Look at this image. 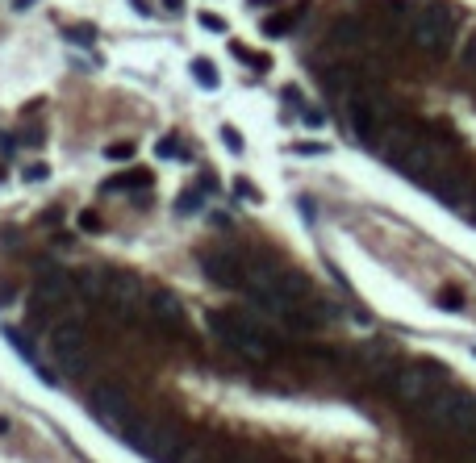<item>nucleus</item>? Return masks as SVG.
<instances>
[{"label":"nucleus","instance_id":"1","mask_svg":"<svg viewBox=\"0 0 476 463\" xmlns=\"http://www.w3.org/2000/svg\"><path fill=\"white\" fill-rule=\"evenodd\" d=\"M209 330L242 359H255L259 364V359L272 355V330L263 322H255L251 313H226V309H214V313H209Z\"/></svg>","mask_w":476,"mask_h":463},{"label":"nucleus","instance_id":"2","mask_svg":"<svg viewBox=\"0 0 476 463\" xmlns=\"http://www.w3.org/2000/svg\"><path fill=\"white\" fill-rule=\"evenodd\" d=\"M347 126H351V134L363 142V146H381V138H385V130L393 126V113H389V100L376 92V88H355L351 96H347Z\"/></svg>","mask_w":476,"mask_h":463},{"label":"nucleus","instance_id":"3","mask_svg":"<svg viewBox=\"0 0 476 463\" xmlns=\"http://www.w3.org/2000/svg\"><path fill=\"white\" fill-rule=\"evenodd\" d=\"M422 418L443 434H460V438H476V401L468 392L455 388H439L427 405H422Z\"/></svg>","mask_w":476,"mask_h":463},{"label":"nucleus","instance_id":"4","mask_svg":"<svg viewBox=\"0 0 476 463\" xmlns=\"http://www.w3.org/2000/svg\"><path fill=\"white\" fill-rule=\"evenodd\" d=\"M126 447H134L142 459H150V463H176L180 459V451H184V442H180V434L168 426V422H142V418H130L126 422V430L117 434Z\"/></svg>","mask_w":476,"mask_h":463},{"label":"nucleus","instance_id":"5","mask_svg":"<svg viewBox=\"0 0 476 463\" xmlns=\"http://www.w3.org/2000/svg\"><path fill=\"white\" fill-rule=\"evenodd\" d=\"M405 38H409L413 46H422L427 55H447V46H451V38H455V13L443 9V5L418 9V13H409Z\"/></svg>","mask_w":476,"mask_h":463},{"label":"nucleus","instance_id":"6","mask_svg":"<svg viewBox=\"0 0 476 463\" xmlns=\"http://www.w3.org/2000/svg\"><path fill=\"white\" fill-rule=\"evenodd\" d=\"M30 309H34V318L71 309V276H63L55 268H42L34 280V292H30Z\"/></svg>","mask_w":476,"mask_h":463},{"label":"nucleus","instance_id":"7","mask_svg":"<svg viewBox=\"0 0 476 463\" xmlns=\"http://www.w3.org/2000/svg\"><path fill=\"white\" fill-rule=\"evenodd\" d=\"M201 272H205V280L209 284H218V288H247V280H251V259L247 254H238V250H209L205 259H201Z\"/></svg>","mask_w":476,"mask_h":463},{"label":"nucleus","instance_id":"8","mask_svg":"<svg viewBox=\"0 0 476 463\" xmlns=\"http://www.w3.org/2000/svg\"><path fill=\"white\" fill-rule=\"evenodd\" d=\"M443 388V376L435 372V368H401L397 376H393V396L401 401V405H409V409H422L435 392Z\"/></svg>","mask_w":476,"mask_h":463},{"label":"nucleus","instance_id":"9","mask_svg":"<svg viewBox=\"0 0 476 463\" xmlns=\"http://www.w3.org/2000/svg\"><path fill=\"white\" fill-rule=\"evenodd\" d=\"M104 309L109 313H117L122 322H134L142 309H146V292L134 276H104Z\"/></svg>","mask_w":476,"mask_h":463},{"label":"nucleus","instance_id":"10","mask_svg":"<svg viewBox=\"0 0 476 463\" xmlns=\"http://www.w3.org/2000/svg\"><path fill=\"white\" fill-rule=\"evenodd\" d=\"M84 351H88V334H84L80 322H59L50 330V355L59 359V368L76 372L84 364Z\"/></svg>","mask_w":476,"mask_h":463},{"label":"nucleus","instance_id":"11","mask_svg":"<svg viewBox=\"0 0 476 463\" xmlns=\"http://www.w3.org/2000/svg\"><path fill=\"white\" fill-rule=\"evenodd\" d=\"M88 414H92L104 430H113V434H122L126 422L134 418L130 405H126V396L113 392V388H92V392H88Z\"/></svg>","mask_w":476,"mask_h":463},{"label":"nucleus","instance_id":"12","mask_svg":"<svg viewBox=\"0 0 476 463\" xmlns=\"http://www.w3.org/2000/svg\"><path fill=\"white\" fill-rule=\"evenodd\" d=\"M146 313H150V322H155L159 334H184L188 318H184V305H180L176 292H168V288L146 292Z\"/></svg>","mask_w":476,"mask_h":463},{"label":"nucleus","instance_id":"13","mask_svg":"<svg viewBox=\"0 0 476 463\" xmlns=\"http://www.w3.org/2000/svg\"><path fill=\"white\" fill-rule=\"evenodd\" d=\"M92 305H104V276H96V272L71 276V309L84 313V309H92Z\"/></svg>","mask_w":476,"mask_h":463},{"label":"nucleus","instance_id":"14","mask_svg":"<svg viewBox=\"0 0 476 463\" xmlns=\"http://www.w3.org/2000/svg\"><path fill=\"white\" fill-rule=\"evenodd\" d=\"M393 364H397V351H393L389 342H367V346H359V368H363L367 376H389Z\"/></svg>","mask_w":476,"mask_h":463},{"label":"nucleus","instance_id":"15","mask_svg":"<svg viewBox=\"0 0 476 463\" xmlns=\"http://www.w3.org/2000/svg\"><path fill=\"white\" fill-rule=\"evenodd\" d=\"M363 21L359 17H339L335 25H330V46H339V50H359L363 46Z\"/></svg>","mask_w":476,"mask_h":463},{"label":"nucleus","instance_id":"16","mask_svg":"<svg viewBox=\"0 0 476 463\" xmlns=\"http://www.w3.org/2000/svg\"><path fill=\"white\" fill-rule=\"evenodd\" d=\"M5 342H9V346H13V351H17V355H21V359H25V364H30V368H34V372H38V376H42V384H50V388H55V384H59V380H55V376H50V372H46V368H42V364H38V351H34V346H30V338H25V334H21V330H13V326H5Z\"/></svg>","mask_w":476,"mask_h":463},{"label":"nucleus","instance_id":"17","mask_svg":"<svg viewBox=\"0 0 476 463\" xmlns=\"http://www.w3.org/2000/svg\"><path fill=\"white\" fill-rule=\"evenodd\" d=\"M351 80H355V67H347V63H335V67H326V75H322V84L330 88V92H355L351 88Z\"/></svg>","mask_w":476,"mask_h":463},{"label":"nucleus","instance_id":"18","mask_svg":"<svg viewBox=\"0 0 476 463\" xmlns=\"http://www.w3.org/2000/svg\"><path fill=\"white\" fill-rule=\"evenodd\" d=\"M205 209V196L196 192V188H184L180 196H176V213H184V217H192V213H201Z\"/></svg>","mask_w":476,"mask_h":463},{"label":"nucleus","instance_id":"19","mask_svg":"<svg viewBox=\"0 0 476 463\" xmlns=\"http://www.w3.org/2000/svg\"><path fill=\"white\" fill-rule=\"evenodd\" d=\"M192 75H196V84H201V88H209V92L218 88V67L209 63V59H192Z\"/></svg>","mask_w":476,"mask_h":463},{"label":"nucleus","instance_id":"20","mask_svg":"<svg viewBox=\"0 0 476 463\" xmlns=\"http://www.w3.org/2000/svg\"><path fill=\"white\" fill-rule=\"evenodd\" d=\"M63 38L76 42V46H92V42H96V29H92V25H67Z\"/></svg>","mask_w":476,"mask_h":463},{"label":"nucleus","instance_id":"21","mask_svg":"<svg viewBox=\"0 0 476 463\" xmlns=\"http://www.w3.org/2000/svg\"><path fill=\"white\" fill-rule=\"evenodd\" d=\"M288 150H293V154H301V159H313V154H326L330 146H326V142H313V138H305V142H293Z\"/></svg>","mask_w":476,"mask_h":463},{"label":"nucleus","instance_id":"22","mask_svg":"<svg viewBox=\"0 0 476 463\" xmlns=\"http://www.w3.org/2000/svg\"><path fill=\"white\" fill-rule=\"evenodd\" d=\"M104 159H113V163L126 159V163H130V159H134V146H130V142H113V146H104Z\"/></svg>","mask_w":476,"mask_h":463},{"label":"nucleus","instance_id":"23","mask_svg":"<svg viewBox=\"0 0 476 463\" xmlns=\"http://www.w3.org/2000/svg\"><path fill=\"white\" fill-rule=\"evenodd\" d=\"M222 142H226L234 154H242V150H247V146H242V134H238L234 126H222Z\"/></svg>","mask_w":476,"mask_h":463},{"label":"nucleus","instance_id":"24","mask_svg":"<svg viewBox=\"0 0 476 463\" xmlns=\"http://www.w3.org/2000/svg\"><path fill=\"white\" fill-rule=\"evenodd\" d=\"M146 184H150V176H146V171H134V176H130V180H113V184H109V188H113V192H117V188H146Z\"/></svg>","mask_w":476,"mask_h":463},{"label":"nucleus","instance_id":"25","mask_svg":"<svg viewBox=\"0 0 476 463\" xmlns=\"http://www.w3.org/2000/svg\"><path fill=\"white\" fill-rule=\"evenodd\" d=\"M439 305H443V309H464V292H460V288H443V292H439Z\"/></svg>","mask_w":476,"mask_h":463},{"label":"nucleus","instance_id":"26","mask_svg":"<svg viewBox=\"0 0 476 463\" xmlns=\"http://www.w3.org/2000/svg\"><path fill=\"white\" fill-rule=\"evenodd\" d=\"M155 154H159V159H180V142H176V138H163V142L155 146Z\"/></svg>","mask_w":476,"mask_h":463},{"label":"nucleus","instance_id":"27","mask_svg":"<svg viewBox=\"0 0 476 463\" xmlns=\"http://www.w3.org/2000/svg\"><path fill=\"white\" fill-rule=\"evenodd\" d=\"M201 25H205L209 34H226V21H222L218 13H201Z\"/></svg>","mask_w":476,"mask_h":463},{"label":"nucleus","instance_id":"28","mask_svg":"<svg viewBox=\"0 0 476 463\" xmlns=\"http://www.w3.org/2000/svg\"><path fill=\"white\" fill-rule=\"evenodd\" d=\"M460 63H464L468 71H476V34L468 38V46H464V55H460Z\"/></svg>","mask_w":476,"mask_h":463},{"label":"nucleus","instance_id":"29","mask_svg":"<svg viewBox=\"0 0 476 463\" xmlns=\"http://www.w3.org/2000/svg\"><path fill=\"white\" fill-rule=\"evenodd\" d=\"M46 176H50V167H46V163H30V167H25V180H30V184H42Z\"/></svg>","mask_w":476,"mask_h":463},{"label":"nucleus","instance_id":"30","mask_svg":"<svg viewBox=\"0 0 476 463\" xmlns=\"http://www.w3.org/2000/svg\"><path fill=\"white\" fill-rule=\"evenodd\" d=\"M288 25H293V17H272V21H263V29H268L272 38H276V34H284Z\"/></svg>","mask_w":476,"mask_h":463},{"label":"nucleus","instance_id":"31","mask_svg":"<svg viewBox=\"0 0 476 463\" xmlns=\"http://www.w3.org/2000/svg\"><path fill=\"white\" fill-rule=\"evenodd\" d=\"M176 463H205V451H201V447H184Z\"/></svg>","mask_w":476,"mask_h":463},{"label":"nucleus","instance_id":"32","mask_svg":"<svg viewBox=\"0 0 476 463\" xmlns=\"http://www.w3.org/2000/svg\"><path fill=\"white\" fill-rule=\"evenodd\" d=\"M234 188H238V196H242V200H259V192H255V188H251L242 176H238V184H234Z\"/></svg>","mask_w":476,"mask_h":463},{"label":"nucleus","instance_id":"33","mask_svg":"<svg viewBox=\"0 0 476 463\" xmlns=\"http://www.w3.org/2000/svg\"><path fill=\"white\" fill-rule=\"evenodd\" d=\"M80 226H84V230H100V222H96L92 213H84V217H80Z\"/></svg>","mask_w":476,"mask_h":463},{"label":"nucleus","instance_id":"34","mask_svg":"<svg viewBox=\"0 0 476 463\" xmlns=\"http://www.w3.org/2000/svg\"><path fill=\"white\" fill-rule=\"evenodd\" d=\"M34 5H38V0H13V9H17V13H25V9H34Z\"/></svg>","mask_w":476,"mask_h":463},{"label":"nucleus","instance_id":"35","mask_svg":"<svg viewBox=\"0 0 476 463\" xmlns=\"http://www.w3.org/2000/svg\"><path fill=\"white\" fill-rule=\"evenodd\" d=\"M163 9H168V13H180V9H184V0H163Z\"/></svg>","mask_w":476,"mask_h":463},{"label":"nucleus","instance_id":"36","mask_svg":"<svg viewBox=\"0 0 476 463\" xmlns=\"http://www.w3.org/2000/svg\"><path fill=\"white\" fill-rule=\"evenodd\" d=\"M472 463H476V447H472Z\"/></svg>","mask_w":476,"mask_h":463},{"label":"nucleus","instance_id":"37","mask_svg":"<svg viewBox=\"0 0 476 463\" xmlns=\"http://www.w3.org/2000/svg\"><path fill=\"white\" fill-rule=\"evenodd\" d=\"M0 180H5V167H0Z\"/></svg>","mask_w":476,"mask_h":463}]
</instances>
